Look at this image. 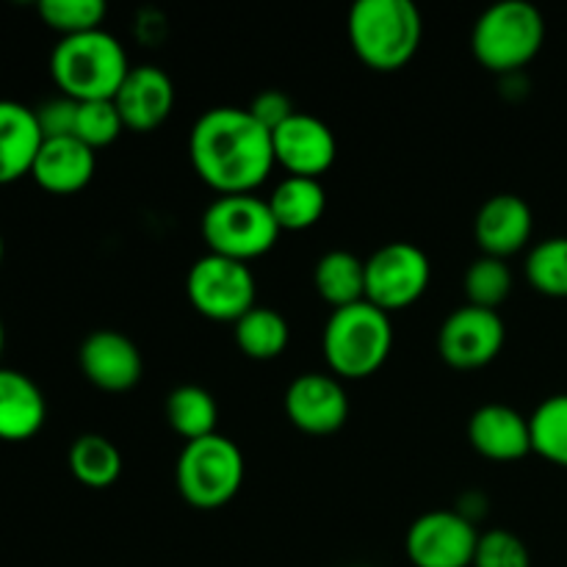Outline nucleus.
I'll return each instance as SVG.
<instances>
[{
    "label": "nucleus",
    "instance_id": "1",
    "mask_svg": "<svg viewBox=\"0 0 567 567\" xmlns=\"http://www.w3.org/2000/svg\"><path fill=\"white\" fill-rule=\"evenodd\" d=\"M188 158L199 181L219 197L255 194L277 166L271 131H266L249 109L236 105H216L194 122Z\"/></svg>",
    "mask_w": 567,
    "mask_h": 567
},
{
    "label": "nucleus",
    "instance_id": "2",
    "mask_svg": "<svg viewBox=\"0 0 567 567\" xmlns=\"http://www.w3.org/2000/svg\"><path fill=\"white\" fill-rule=\"evenodd\" d=\"M347 28L354 55L374 72L408 66L424 39V17L410 0H358Z\"/></svg>",
    "mask_w": 567,
    "mask_h": 567
},
{
    "label": "nucleus",
    "instance_id": "3",
    "mask_svg": "<svg viewBox=\"0 0 567 567\" xmlns=\"http://www.w3.org/2000/svg\"><path fill=\"white\" fill-rule=\"evenodd\" d=\"M131 64L120 39L109 31H89L61 39L50 53V75L64 97L75 103L114 100Z\"/></svg>",
    "mask_w": 567,
    "mask_h": 567
},
{
    "label": "nucleus",
    "instance_id": "4",
    "mask_svg": "<svg viewBox=\"0 0 567 567\" xmlns=\"http://www.w3.org/2000/svg\"><path fill=\"white\" fill-rule=\"evenodd\" d=\"M393 349V324L371 302L332 310L321 336V352L338 380H365L385 365Z\"/></svg>",
    "mask_w": 567,
    "mask_h": 567
},
{
    "label": "nucleus",
    "instance_id": "5",
    "mask_svg": "<svg viewBox=\"0 0 567 567\" xmlns=\"http://www.w3.org/2000/svg\"><path fill=\"white\" fill-rule=\"evenodd\" d=\"M546 42V20L526 0H502L480 14L471 31L474 59L496 75H518Z\"/></svg>",
    "mask_w": 567,
    "mask_h": 567
},
{
    "label": "nucleus",
    "instance_id": "6",
    "mask_svg": "<svg viewBox=\"0 0 567 567\" xmlns=\"http://www.w3.org/2000/svg\"><path fill=\"white\" fill-rule=\"evenodd\" d=\"M199 227H203L208 252L241 260V264L271 252L282 233L271 214L269 199H260L255 194L216 197L205 208Z\"/></svg>",
    "mask_w": 567,
    "mask_h": 567
},
{
    "label": "nucleus",
    "instance_id": "7",
    "mask_svg": "<svg viewBox=\"0 0 567 567\" xmlns=\"http://www.w3.org/2000/svg\"><path fill=\"white\" fill-rule=\"evenodd\" d=\"M177 491L194 509H219L244 485V454L230 437L208 435L183 446L175 465Z\"/></svg>",
    "mask_w": 567,
    "mask_h": 567
},
{
    "label": "nucleus",
    "instance_id": "8",
    "mask_svg": "<svg viewBox=\"0 0 567 567\" xmlns=\"http://www.w3.org/2000/svg\"><path fill=\"white\" fill-rule=\"evenodd\" d=\"M192 308L210 321L236 324L255 308V275L247 264L221 255H203L194 260L186 277Z\"/></svg>",
    "mask_w": 567,
    "mask_h": 567
},
{
    "label": "nucleus",
    "instance_id": "9",
    "mask_svg": "<svg viewBox=\"0 0 567 567\" xmlns=\"http://www.w3.org/2000/svg\"><path fill=\"white\" fill-rule=\"evenodd\" d=\"M430 280L432 266L424 249L410 241H391L365 260V302L391 316L419 302Z\"/></svg>",
    "mask_w": 567,
    "mask_h": 567
},
{
    "label": "nucleus",
    "instance_id": "10",
    "mask_svg": "<svg viewBox=\"0 0 567 567\" xmlns=\"http://www.w3.org/2000/svg\"><path fill=\"white\" fill-rule=\"evenodd\" d=\"M507 327L498 310L463 305L446 316L437 332V352L443 363L457 371H476L502 354Z\"/></svg>",
    "mask_w": 567,
    "mask_h": 567
},
{
    "label": "nucleus",
    "instance_id": "11",
    "mask_svg": "<svg viewBox=\"0 0 567 567\" xmlns=\"http://www.w3.org/2000/svg\"><path fill=\"white\" fill-rule=\"evenodd\" d=\"M476 543L480 532L474 520L457 509H432L413 520L404 551L413 567H471Z\"/></svg>",
    "mask_w": 567,
    "mask_h": 567
},
{
    "label": "nucleus",
    "instance_id": "12",
    "mask_svg": "<svg viewBox=\"0 0 567 567\" xmlns=\"http://www.w3.org/2000/svg\"><path fill=\"white\" fill-rule=\"evenodd\" d=\"M271 144H275L277 166H282L288 177L319 181L338 158V142L330 125L302 111L271 131Z\"/></svg>",
    "mask_w": 567,
    "mask_h": 567
},
{
    "label": "nucleus",
    "instance_id": "13",
    "mask_svg": "<svg viewBox=\"0 0 567 567\" xmlns=\"http://www.w3.org/2000/svg\"><path fill=\"white\" fill-rule=\"evenodd\" d=\"M286 415L305 435H332L347 424L349 396L338 377L310 371L288 385Z\"/></svg>",
    "mask_w": 567,
    "mask_h": 567
},
{
    "label": "nucleus",
    "instance_id": "14",
    "mask_svg": "<svg viewBox=\"0 0 567 567\" xmlns=\"http://www.w3.org/2000/svg\"><path fill=\"white\" fill-rule=\"evenodd\" d=\"M83 377L105 393H125L138 385L144 360L136 343L116 330H97L81 343L78 352Z\"/></svg>",
    "mask_w": 567,
    "mask_h": 567
},
{
    "label": "nucleus",
    "instance_id": "15",
    "mask_svg": "<svg viewBox=\"0 0 567 567\" xmlns=\"http://www.w3.org/2000/svg\"><path fill=\"white\" fill-rule=\"evenodd\" d=\"M175 83L161 66H131L125 83L116 92L114 105L120 109L125 131L150 133L169 120L175 109Z\"/></svg>",
    "mask_w": 567,
    "mask_h": 567
},
{
    "label": "nucleus",
    "instance_id": "16",
    "mask_svg": "<svg viewBox=\"0 0 567 567\" xmlns=\"http://www.w3.org/2000/svg\"><path fill=\"white\" fill-rule=\"evenodd\" d=\"M532 233H535V214L518 194H496L476 210L474 238L482 255L502 260L513 258L526 249Z\"/></svg>",
    "mask_w": 567,
    "mask_h": 567
},
{
    "label": "nucleus",
    "instance_id": "17",
    "mask_svg": "<svg viewBox=\"0 0 567 567\" xmlns=\"http://www.w3.org/2000/svg\"><path fill=\"white\" fill-rule=\"evenodd\" d=\"M468 441L493 463H515L532 452L529 419L509 404H482L468 421Z\"/></svg>",
    "mask_w": 567,
    "mask_h": 567
},
{
    "label": "nucleus",
    "instance_id": "18",
    "mask_svg": "<svg viewBox=\"0 0 567 567\" xmlns=\"http://www.w3.org/2000/svg\"><path fill=\"white\" fill-rule=\"evenodd\" d=\"M97 155L75 136L44 138L33 161L31 177L50 194H78L92 183Z\"/></svg>",
    "mask_w": 567,
    "mask_h": 567
},
{
    "label": "nucleus",
    "instance_id": "19",
    "mask_svg": "<svg viewBox=\"0 0 567 567\" xmlns=\"http://www.w3.org/2000/svg\"><path fill=\"white\" fill-rule=\"evenodd\" d=\"M42 142L33 109L14 100H0V186H11L31 175Z\"/></svg>",
    "mask_w": 567,
    "mask_h": 567
},
{
    "label": "nucleus",
    "instance_id": "20",
    "mask_svg": "<svg viewBox=\"0 0 567 567\" xmlns=\"http://www.w3.org/2000/svg\"><path fill=\"white\" fill-rule=\"evenodd\" d=\"M48 419L44 393L28 374L0 369V441H31Z\"/></svg>",
    "mask_w": 567,
    "mask_h": 567
},
{
    "label": "nucleus",
    "instance_id": "21",
    "mask_svg": "<svg viewBox=\"0 0 567 567\" xmlns=\"http://www.w3.org/2000/svg\"><path fill=\"white\" fill-rule=\"evenodd\" d=\"M269 208L282 233L310 230L327 210L324 186L310 177H286L271 192Z\"/></svg>",
    "mask_w": 567,
    "mask_h": 567
},
{
    "label": "nucleus",
    "instance_id": "22",
    "mask_svg": "<svg viewBox=\"0 0 567 567\" xmlns=\"http://www.w3.org/2000/svg\"><path fill=\"white\" fill-rule=\"evenodd\" d=\"M313 286L332 310L365 302V260L347 249L324 252L316 264Z\"/></svg>",
    "mask_w": 567,
    "mask_h": 567
},
{
    "label": "nucleus",
    "instance_id": "23",
    "mask_svg": "<svg viewBox=\"0 0 567 567\" xmlns=\"http://www.w3.org/2000/svg\"><path fill=\"white\" fill-rule=\"evenodd\" d=\"M219 408L216 399L199 385H181L166 396V424L186 443L216 435Z\"/></svg>",
    "mask_w": 567,
    "mask_h": 567
},
{
    "label": "nucleus",
    "instance_id": "24",
    "mask_svg": "<svg viewBox=\"0 0 567 567\" xmlns=\"http://www.w3.org/2000/svg\"><path fill=\"white\" fill-rule=\"evenodd\" d=\"M233 332H236L238 349L249 360H277L291 341V327L286 316L264 305H255L241 321H236Z\"/></svg>",
    "mask_w": 567,
    "mask_h": 567
},
{
    "label": "nucleus",
    "instance_id": "25",
    "mask_svg": "<svg viewBox=\"0 0 567 567\" xmlns=\"http://www.w3.org/2000/svg\"><path fill=\"white\" fill-rule=\"evenodd\" d=\"M70 471L83 487L105 491L122 474V454L109 437L81 435L70 446Z\"/></svg>",
    "mask_w": 567,
    "mask_h": 567
},
{
    "label": "nucleus",
    "instance_id": "26",
    "mask_svg": "<svg viewBox=\"0 0 567 567\" xmlns=\"http://www.w3.org/2000/svg\"><path fill=\"white\" fill-rule=\"evenodd\" d=\"M532 452L567 471V393L543 399L529 415Z\"/></svg>",
    "mask_w": 567,
    "mask_h": 567
},
{
    "label": "nucleus",
    "instance_id": "27",
    "mask_svg": "<svg viewBox=\"0 0 567 567\" xmlns=\"http://www.w3.org/2000/svg\"><path fill=\"white\" fill-rule=\"evenodd\" d=\"M524 271L537 293L567 299V236H554L535 244L526 255Z\"/></svg>",
    "mask_w": 567,
    "mask_h": 567
},
{
    "label": "nucleus",
    "instance_id": "28",
    "mask_svg": "<svg viewBox=\"0 0 567 567\" xmlns=\"http://www.w3.org/2000/svg\"><path fill=\"white\" fill-rule=\"evenodd\" d=\"M463 288L465 297H468V305L485 310H498L507 302L509 293H513V271H509L507 260L482 255L465 271Z\"/></svg>",
    "mask_w": 567,
    "mask_h": 567
},
{
    "label": "nucleus",
    "instance_id": "29",
    "mask_svg": "<svg viewBox=\"0 0 567 567\" xmlns=\"http://www.w3.org/2000/svg\"><path fill=\"white\" fill-rule=\"evenodd\" d=\"M105 9L103 0H42L39 17L48 28L61 33V39L78 37V33L100 31L103 28Z\"/></svg>",
    "mask_w": 567,
    "mask_h": 567
},
{
    "label": "nucleus",
    "instance_id": "30",
    "mask_svg": "<svg viewBox=\"0 0 567 567\" xmlns=\"http://www.w3.org/2000/svg\"><path fill=\"white\" fill-rule=\"evenodd\" d=\"M125 131L120 109L114 100H92V103H78V122L75 138L92 147L94 153L103 147H111Z\"/></svg>",
    "mask_w": 567,
    "mask_h": 567
},
{
    "label": "nucleus",
    "instance_id": "31",
    "mask_svg": "<svg viewBox=\"0 0 567 567\" xmlns=\"http://www.w3.org/2000/svg\"><path fill=\"white\" fill-rule=\"evenodd\" d=\"M471 567H532V554L515 532L491 529L480 535Z\"/></svg>",
    "mask_w": 567,
    "mask_h": 567
},
{
    "label": "nucleus",
    "instance_id": "32",
    "mask_svg": "<svg viewBox=\"0 0 567 567\" xmlns=\"http://www.w3.org/2000/svg\"><path fill=\"white\" fill-rule=\"evenodd\" d=\"M39 122V131H42L44 138H66L75 136V122H78V103L75 100L59 97L44 100L39 109H33Z\"/></svg>",
    "mask_w": 567,
    "mask_h": 567
},
{
    "label": "nucleus",
    "instance_id": "33",
    "mask_svg": "<svg viewBox=\"0 0 567 567\" xmlns=\"http://www.w3.org/2000/svg\"><path fill=\"white\" fill-rule=\"evenodd\" d=\"M249 114H252L266 131H277L282 122L291 120V116L297 114V109H293L291 97H288L286 92H280V89H269V92H260L258 97L252 100Z\"/></svg>",
    "mask_w": 567,
    "mask_h": 567
},
{
    "label": "nucleus",
    "instance_id": "34",
    "mask_svg": "<svg viewBox=\"0 0 567 567\" xmlns=\"http://www.w3.org/2000/svg\"><path fill=\"white\" fill-rule=\"evenodd\" d=\"M3 347H6V332H3V319H0V354H3Z\"/></svg>",
    "mask_w": 567,
    "mask_h": 567
},
{
    "label": "nucleus",
    "instance_id": "35",
    "mask_svg": "<svg viewBox=\"0 0 567 567\" xmlns=\"http://www.w3.org/2000/svg\"><path fill=\"white\" fill-rule=\"evenodd\" d=\"M3 255H6V244H3V236H0V266H3Z\"/></svg>",
    "mask_w": 567,
    "mask_h": 567
}]
</instances>
